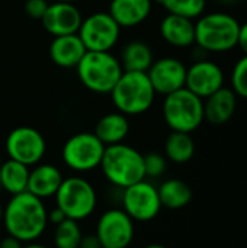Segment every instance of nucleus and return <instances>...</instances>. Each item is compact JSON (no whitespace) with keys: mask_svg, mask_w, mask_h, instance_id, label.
<instances>
[{"mask_svg":"<svg viewBox=\"0 0 247 248\" xmlns=\"http://www.w3.org/2000/svg\"><path fill=\"white\" fill-rule=\"evenodd\" d=\"M157 3L162 4L167 13L192 20L204 15L207 6V0H157Z\"/></svg>","mask_w":247,"mask_h":248,"instance_id":"obj_27","label":"nucleus"},{"mask_svg":"<svg viewBox=\"0 0 247 248\" xmlns=\"http://www.w3.org/2000/svg\"><path fill=\"white\" fill-rule=\"evenodd\" d=\"M166 158L159 153H150L144 155V173L146 177H160L166 171Z\"/></svg>","mask_w":247,"mask_h":248,"instance_id":"obj_29","label":"nucleus"},{"mask_svg":"<svg viewBox=\"0 0 247 248\" xmlns=\"http://www.w3.org/2000/svg\"><path fill=\"white\" fill-rule=\"evenodd\" d=\"M231 90L236 96L247 99V55H243L231 73Z\"/></svg>","mask_w":247,"mask_h":248,"instance_id":"obj_28","label":"nucleus"},{"mask_svg":"<svg viewBox=\"0 0 247 248\" xmlns=\"http://www.w3.org/2000/svg\"><path fill=\"white\" fill-rule=\"evenodd\" d=\"M121 33V26L108 12H95L82 20L77 35L87 51H111Z\"/></svg>","mask_w":247,"mask_h":248,"instance_id":"obj_9","label":"nucleus"},{"mask_svg":"<svg viewBox=\"0 0 247 248\" xmlns=\"http://www.w3.org/2000/svg\"><path fill=\"white\" fill-rule=\"evenodd\" d=\"M162 206L167 209H182L192 201L191 187L179 179H170L162 183L157 189Z\"/></svg>","mask_w":247,"mask_h":248,"instance_id":"obj_24","label":"nucleus"},{"mask_svg":"<svg viewBox=\"0 0 247 248\" xmlns=\"http://www.w3.org/2000/svg\"><path fill=\"white\" fill-rule=\"evenodd\" d=\"M109 94L116 110L125 116L147 112L156 99V92L147 73L141 71H124Z\"/></svg>","mask_w":247,"mask_h":248,"instance_id":"obj_3","label":"nucleus"},{"mask_svg":"<svg viewBox=\"0 0 247 248\" xmlns=\"http://www.w3.org/2000/svg\"><path fill=\"white\" fill-rule=\"evenodd\" d=\"M237 46H240V49L245 52V55H247V22L240 25L239 38H237Z\"/></svg>","mask_w":247,"mask_h":248,"instance_id":"obj_32","label":"nucleus"},{"mask_svg":"<svg viewBox=\"0 0 247 248\" xmlns=\"http://www.w3.org/2000/svg\"><path fill=\"white\" fill-rule=\"evenodd\" d=\"M63 174L60 169H57L52 164H36L29 171V180H28V189L31 195L47 199L54 198L57 190L60 189L63 183Z\"/></svg>","mask_w":247,"mask_h":248,"instance_id":"obj_16","label":"nucleus"},{"mask_svg":"<svg viewBox=\"0 0 247 248\" xmlns=\"http://www.w3.org/2000/svg\"><path fill=\"white\" fill-rule=\"evenodd\" d=\"M76 71L82 84L99 94L111 93L124 73L119 60L111 51H86Z\"/></svg>","mask_w":247,"mask_h":248,"instance_id":"obj_4","label":"nucleus"},{"mask_svg":"<svg viewBox=\"0 0 247 248\" xmlns=\"http://www.w3.org/2000/svg\"><path fill=\"white\" fill-rule=\"evenodd\" d=\"M121 201L125 214L132 221L138 222H148L154 219L162 209L157 187L146 180L122 189Z\"/></svg>","mask_w":247,"mask_h":248,"instance_id":"obj_10","label":"nucleus"},{"mask_svg":"<svg viewBox=\"0 0 247 248\" xmlns=\"http://www.w3.org/2000/svg\"><path fill=\"white\" fill-rule=\"evenodd\" d=\"M240 23L221 12L201 15L195 22V44L204 51L226 52L237 46Z\"/></svg>","mask_w":247,"mask_h":248,"instance_id":"obj_5","label":"nucleus"},{"mask_svg":"<svg viewBox=\"0 0 247 248\" xmlns=\"http://www.w3.org/2000/svg\"><path fill=\"white\" fill-rule=\"evenodd\" d=\"M48 0H26L25 3V12L32 19H42L44 13L48 9Z\"/></svg>","mask_w":247,"mask_h":248,"instance_id":"obj_30","label":"nucleus"},{"mask_svg":"<svg viewBox=\"0 0 247 248\" xmlns=\"http://www.w3.org/2000/svg\"><path fill=\"white\" fill-rule=\"evenodd\" d=\"M165 154L176 164L188 163L195 154V142L191 134L172 131L165 142Z\"/></svg>","mask_w":247,"mask_h":248,"instance_id":"obj_25","label":"nucleus"},{"mask_svg":"<svg viewBox=\"0 0 247 248\" xmlns=\"http://www.w3.org/2000/svg\"><path fill=\"white\" fill-rule=\"evenodd\" d=\"M147 76L156 94L167 96L185 87L186 67L178 58L163 57L153 61L151 67L147 70Z\"/></svg>","mask_w":247,"mask_h":248,"instance_id":"obj_13","label":"nucleus"},{"mask_svg":"<svg viewBox=\"0 0 247 248\" xmlns=\"http://www.w3.org/2000/svg\"><path fill=\"white\" fill-rule=\"evenodd\" d=\"M160 35L169 45L186 48L195 44V23L192 19L167 13L160 22Z\"/></svg>","mask_w":247,"mask_h":248,"instance_id":"obj_18","label":"nucleus"},{"mask_svg":"<svg viewBox=\"0 0 247 248\" xmlns=\"http://www.w3.org/2000/svg\"><path fill=\"white\" fill-rule=\"evenodd\" d=\"M237 105V96L231 89L221 87L207 99H204V118L213 125H223L229 122Z\"/></svg>","mask_w":247,"mask_h":248,"instance_id":"obj_20","label":"nucleus"},{"mask_svg":"<svg viewBox=\"0 0 247 248\" xmlns=\"http://www.w3.org/2000/svg\"><path fill=\"white\" fill-rule=\"evenodd\" d=\"M153 51L143 41L128 42L121 54V65L124 71H141L147 73V70L153 64Z\"/></svg>","mask_w":247,"mask_h":248,"instance_id":"obj_23","label":"nucleus"},{"mask_svg":"<svg viewBox=\"0 0 247 248\" xmlns=\"http://www.w3.org/2000/svg\"><path fill=\"white\" fill-rule=\"evenodd\" d=\"M64 219H66V215H64V214H63L57 206H55L52 211H49V212H48V222H49V224H52L54 227H57L58 224H61Z\"/></svg>","mask_w":247,"mask_h":248,"instance_id":"obj_33","label":"nucleus"},{"mask_svg":"<svg viewBox=\"0 0 247 248\" xmlns=\"http://www.w3.org/2000/svg\"><path fill=\"white\" fill-rule=\"evenodd\" d=\"M55 1H71V3H74L76 0H55Z\"/></svg>","mask_w":247,"mask_h":248,"instance_id":"obj_38","label":"nucleus"},{"mask_svg":"<svg viewBox=\"0 0 247 248\" xmlns=\"http://www.w3.org/2000/svg\"><path fill=\"white\" fill-rule=\"evenodd\" d=\"M1 222L9 235L26 244L44 234L48 225V211L42 199L23 192L9 199L3 208Z\"/></svg>","mask_w":247,"mask_h":248,"instance_id":"obj_1","label":"nucleus"},{"mask_svg":"<svg viewBox=\"0 0 247 248\" xmlns=\"http://www.w3.org/2000/svg\"><path fill=\"white\" fill-rule=\"evenodd\" d=\"M83 234L79 227V221L66 218L55 227L54 246L55 248H79Z\"/></svg>","mask_w":247,"mask_h":248,"instance_id":"obj_26","label":"nucleus"},{"mask_svg":"<svg viewBox=\"0 0 247 248\" xmlns=\"http://www.w3.org/2000/svg\"><path fill=\"white\" fill-rule=\"evenodd\" d=\"M86 51L87 49L77 33L54 36L49 45V57L52 62L63 68L77 67Z\"/></svg>","mask_w":247,"mask_h":248,"instance_id":"obj_17","label":"nucleus"},{"mask_svg":"<svg viewBox=\"0 0 247 248\" xmlns=\"http://www.w3.org/2000/svg\"><path fill=\"white\" fill-rule=\"evenodd\" d=\"M103 248H127L134 240V221L124 209L105 211L95 232Z\"/></svg>","mask_w":247,"mask_h":248,"instance_id":"obj_12","label":"nucleus"},{"mask_svg":"<svg viewBox=\"0 0 247 248\" xmlns=\"http://www.w3.org/2000/svg\"><path fill=\"white\" fill-rule=\"evenodd\" d=\"M47 151V142L39 131L32 126H17L6 138V153L10 160L28 167L39 164Z\"/></svg>","mask_w":247,"mask_h":248,"instance_id":"obj_11","label":"nucleus"},{"mask_svg":"<svg viewBox=\"0 0 247 248\" xmlns=\"http://www.w3.org/2000/svg\"><path fill=\"white\" fill-rule=\"evenodd\" d=\"M185 87L204 100L224 87V73L218 64L208 60H199L186 68Z\"/></svg>","mask_w":247,"mask_h":248,"instance_id":"obj_14","label":"nucleus"},{"mask_svg":"<svg viewBox=\"0 0 247 248\" xmlns=\"http://www.w3.org/2000/svg\"><path fill=\"white\" fill-rule=\"evenodd\" d=\"M105 148L103 142L93 132H79L66 141L61 155L68 169L86 173L100 166Z\"/></svg>","mask_w":247,"mask_h":248,"instance_id":"obj_8","label":"nucleus"},{"mask_svg":"<svg viewBox=\"0 0 247 248\" xmlns=\"http://www.w3.org/2000/svg\"><path fill=\"white\" fill-rule=\"evenodd\" d=\"M99 167L106 180L118 189H125L146 179L144 155L124 142L108 145Z\"/></svg>","mask_w":247,"mask_h":248,"instance_id":"obj_2","label":"nucleus"},{"mask_svg":"<svg viewBox=\"0 0 247 248\" xmlns=\"http://www.w3.org/2000/svg\"><path fill=\"white\" fill-rule=\"evenodd\" d=\"M1 217H3V206L0 203V222H1Z\"/></svg>","mask_w":247,"mask_h":248,"instance_id":"obj_37","label":"nucleus"},{"mask_svg":"<svg viewBox=\"0 0 247 248\" xmlns=\"http://www.w3.org/2000/svg\"><path fill=\"white\" fill-rule=\"evenodd\" d=\"M144 248H167L165 247V246H162V244H150V246H147V247Z\"/></svg>","mask_w":247,"mask_h":248,"instance_id":"obj_36","label":"nucleus"},{"mask_svg":"<svg viewBox=\"0 0 247 248\" xmlns=\"http://www.w3.org/2000/svg\"><path fill=\"white\" fill-rule=\"evenodd\" d=\"M29 171L28 166L9 158L0 166V187L10 196L26 192Z\"/></svg>","mask_w":247,"mask_h":248,"instance_id":"obj_22","label":"nucleus"},{"mask_svg":"<svg viewBox=\"0 0 247 248\" xmlns=\"http://www.w3.org/2000/svg\"><path fill=\"white\" fill-rule=\"evenodd\" d=\"M79 248H103L98 235L96 234H87V235H83L82 240H80V244Z\"/></svg>","mask_w":247,"mask_h":248,"instance_id":"obj_31","label":"nucleus"},{"mask_svg":"<svg viewBox=\"0 0 247 248\" xmlns=\"http://www.w3.org/2000/svg\"><path fill=\"white\" fill-rule=\"evenodd\" d=\"M223 1H227L229 3V1H236V0H223Z\"/></svg>","mask_w":247,"mask_h":248,"instance_id":"obj_39","label":"nucleus"},{"mask_svg":"<svg viewBox=\"0 0 247 248\" xmlns=\"http://www.w3.org/2000/svg\"><path fill=\"white\" fill-rule=\"evenodd\" d=\"M130 132L128 118L121 112H112L102 116L95 128V135L103 142L105 147L122 142Z\"/></svg>","mask_w":247,"mask_h":248,"instance_id":"obj_21","label":"nucleus"},{"mask_svg":"<svg viewBox=\"0 0 247 248\" xmlns=\"http://www.w3.org/2000/svg\"><path fill=\"white\" fill-rule=\"evenodd\" d=\"M23 247V243L12 235H6L1 241H0V248H22Z\"/></svg>","mask_w":247,"mask_h":248,"instance_id":"obj_34","label":"nucleus"},{"mask_svg":"<svg viewBox=\"0 0 247 248\" xmlns=\"http://www.w3.org/2000/svg\"><path fill=\"white\" fill-rule=\"evenodd\" d=\"M163 118L172 131L191 134L205 119L204 100L186 87H182L165 96Z\"/></svg>","mask_w":247,"mask_h":248,"instance_id":"obj_6","label":"nucleus"},{"mask_svg":"<svg viewBox=\"0 0 247 248\" xmlns=\"http://www.w3.org/2000/svg\"><path fill=\"white\" fill-rule=\"evenodd\" d=\"M108 13L121 28H134L150 16L151 0H111Z\"/></svg>","mask_w":247,"mask_h":248,"instance_id":"obj_19","label":"nucleus"},{"mask_svg":"<svg viewBox=\"0 0 247 248\" xmlns=\"http://www.w3.org/2000/svg\"><path fill=\"white\" fill-rule=\"evenodd\" d=\"M83 16L71 1H52L48 4L41 22L44 29L52 36L73 35L79 32Z\"/></svg>","mask_w":247,"mask_h":248,"instance_id":"obj_15","label":"nucleus"},{"mask_svg":"<svg viewBox=\"0 0 247 248\" xmlns=\"http://www.w3.org/2000/svg\"><path fill=\"white\" fill-rule=\"evenodd\" d=\"M54 198L57 208L66 215V218L74 221L89 218L95 212L98 203L95 187L80 176L63 179V183Z\"/></svg>","mask_w":247,"mask_h":248,"instance_id":"obj_7","label":"nucleus"},{"mask_svg":"<svg viewBox=\"0 0 247 248\" xmlns=\"http://www.w3.org/2000/svg\"><path fill=\"white\" fill-rule=\"evenodd\" d=\"M22 248H48V247H45V246H42V244H38V243H26L25 246Z\"/></svg>","mask_w":247,"mask_h":248,"instance_id":"obj_35","label":"nucleus"}]
</instances>
